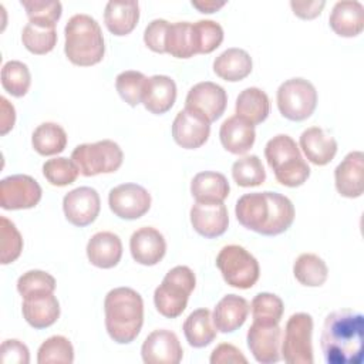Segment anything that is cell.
<instances>
[{
    "label": "cell",
    "instance_id": "cell-1",
    "mask_svg": "<svg viewBox=\"0 0 364 364\" xmlns=\"http://www.w3.org/2000/svg\"><path fill=\"white\" fill-rule=\"evenodd\" d=\"M364 317L361 313L341 309L326 316L320 347L327 364H361Z\"/></svg>",
    "mask_w": 364,
    "mask_h": 364
},
{
    "label": "cell",
    "instance_id": "cell-2",
    "mask_svg": "<svg viewBox=\"0 0 364 364\" xmlns=\"http://www.w3.org/2000/svg\"><path fill=\"white\" fill-rule=\"evenodd\" d=\"M239 223L256 233L276 236L286 232L294 220L291 200L277 192L245 193L235 208Z\"/></svg>",
    "mask_w": 364,
    "mask_h": 364
},
{
    "label": "cell",
    "instance_id": "cell-3",
    "mask_svg": "<svg viewBox=\"0 0 364 364\" xmlns=\"http://www.w3.org/2000/svg\"><path fill=\"white\" fill-rule=\"evenodd\" d=\"M105 328L118 344L134 341L144 323V301L131 287H117L107 293L104 300Z\"/></svg>",
    "mask_w": 364,
    "mask_h": 364
},
{
    "label": "cell",
    "instance_id": "cell-4",
    "mask_svg": "<svg viewBox=\"0 0 364 364\" xmlns=\"http://www.w3.org/2000/svg\"><path fill=\"white\" fill-rule=\"evenodd\" d=\"M64 53L80 67L98 64L105 53L104 36L100 24L88 14H74L64 27Z\"/></svg>",
    "mask_w": 364,
    "mask_h": 364
},
{
    "label": "cell",
    "instance_id": "cell-5",
    "mask_svg": "<svg viewBox=\"0 0 364 364\" xmlns=\"http://www.w3.org/2000/svg\"><path fill=\"white\" fill-rule=\"evenodd\" d=\"M264 156L274 172L276 181L284 186H300L310 176V168L303 159L300 148L296 141L286 134H279L267 141Z\"/></svg>",
    "mask_w": 364,
    "mask_h": 364
},
{
    "label": "cell",
    "instance_id": "cell-6",
    "mask_svg": "<svg viewBox=\"0 0 364 364\" xmlns=\"http://www.w3.org/2000/svg\"><path fill=\"white\" fill-rule=\"evenodd\" d=\"M195 284V273L188 266H175L171 269L154 293V303L159 314L168 318L181 316L186 309Z\"/></svg>",
    "mask_w": 364,
    "mask_h": 364
},
{
    "label": "cell",
    "instance_id": "cell-7",
    "mask_svg": "<svg viewBox=\"0 0 364 364\" xmlns=\"http://www.w3.org/2000/svg\"><path fill=\"white\" fill-rule=\"evenodd\" d=\"M71 159L81 175L95 176L98 173H112L118 171L122 165L124 154L117 142L102 139L75 146Z\"/></svg>",
    "mask_w": 364,
    "mask_h": 364
},
{
    "label": "cell",
    "instance_id": "cell-8",
    "mask_svg": "<svg viewBox=\"0 0 364 364\" xmlns=\"http://www.w3.org/2000/svg\"><path fill=\"white\" fill-rule=\"evenodd\" d=\"M216 266L229 286L243 290L253 287L260 274L256 257L239 245L223 246L216 256Z\"/></svg>",
    "mask_w": 364,
    "mask_h": 364
},
{
    "label": "cell",
    "instance_id": "cell-9",
    "mask_svg": "<svg viewBox=\"0 0 364 364\" xmlns=\"http://www.w3.org/2000/svg\"><path fill=\"white\" fill-rule=\"evenodd\" d=\"M276 100L277 108L284 118L303 121L316 109L317 91L314 85L304 78H290L280 84Z\"/></svg>",
    "mask_w": 364,
    "mask_h": 364
},
{
    "label": "cell",
    "instance_id": "cell-10",
    "mask_svg": "<svg viewBox=\"0 0 364 364\" xmlns=\"http://www.w3.org/2000/svg\"><path fill=\"white\" fill-rule=\"evenodd\" d=\"M313 318L307 313H294L289 317L282 340V358L289 364H311L313 358Z\"/></svg>",
    "mask_w": 364,
    "mask_h": 364
},
{
    "label": "cell",
    "instance_id": "cell-11",
    "mask_svg": "<svg viewBox=\"0 0 364 364\" xmlns=\"http://www.w3.org/2000/svg\"><path fill=\"white\" fill-rule=\"evenodd\" d=\"M228 94L223 87L212 81L195 84L185 100V108L200 115L209 124L219 119L225 112Z\"/></svg>",
    "mask_w": 364,
    "mask_h": 364
},
{
    "label": "cell",
    "instance_id": "cell-12",
    "mask_svg": "<svg viewBox=\"0 0 364 364\" xmlns=\"http://www.w3.org/2000/svg\"><path fill=\"white\" fill-rule=\"evenodd\" d=\"M41 186L30 175H10L0 182V206L6 210L30 209L41 199Z\"/></svg>",
    "mask_w": 364,
    "mask_h": 364
},
{
    "label": "cell",
    "instance_id": "cell-13",
    "mask_svg": "<svg viewBox=\"0 0 364 364\" xmlns=\"http://www.w3.org/2000/svg\"><path fill=\"white\" fill-rule=\"evenodd\" d=\"M108 205L115 216L134 220L149 210L151 195L138 183H121L109 191Z\"/></svg>",
    "mask_w": 364,
    "mask_h": 364
},
{
    "label": "cell",
    "instance_id": "cell-14",
    "mask_svg": "<svg viewBox=\"0 0 364 364\" xmlns=\"http://www.w3.org/2000/svg\"><path fill=\"white\" fill-rule=\"evenodd\" d=\"M101 209L100 195L94 188L80 186L68 193L63 199V210L65 219L78 228L91 225Z\"/></svg>",
    "mask_w": 364,
    "mask_h": 364
},
{
    "label": "cell",
    "instance_id": "cell-15",
    "mask_svg": "<svg viewBox=\"0 0 364 364\" xmlns=\"http://www.w3.org/2000/svg\"><path fill=\"white\" fill-rule=\"evenodd\" d=\"M247 347L257 363L273 364L280 360L282 328L279 324L253 321L246 336Z\"/></svg>",
    "mask_w": 364,
    "mask_h": 364
},
{
    "label": "cell",
    "instance_id": "cell-16",
    "mask_svg": "<svg viewBox=\"0 0 364 364\" xmlns=\"http://www.w3.org/2000/svg\"><path fill=\"white\" fill-rule=\"evenodd\" d=\"M145 364H178L183 350L176 334L166 328H159L148 334L141 347Z\"/></svg>",
    "mask_w": 364,
    "mask_h": 364
},
{
    "label": "cell",
    "instance_id": "cell-17",
    "mask_svg": "<svg viewBox=\"0 0 364 364\" xmlns=\"http://www.w3.org/2000/svg\"><path fill=\"white\" fill-rule=\"evenodd\" d=\"M210 134V124L200 115L182 109L172 122L173 141L185 149H196L202 146Z\"/></svg>",
    "mask_w": 364,
    "mask_h": 364
},
{
    "label": "cell",
    "instance_id": "cell-18",
    "mask_svg": "<svg viewBox=\"0 0 364 364\" xmlns=\"http://www.w3.org/2000/svg\"><path fill=\"white\" fill-rule=\"evenodd\" d=\"M191 223L200 236L208 239L218 237L228 229V209L223 202H195L191 208Z\"/></svg>",
    "mask_w": 364,
    "mask_h": 364
},
{
    "label": "cell",
    "instance_id": "cell-19",
    "mask_svg": "<svg viewBox=\"0 0 364 364\" xmlns=\"http://www.w3.org/2000/svg\"><path fill=\"white\" fill-rule=\"evenodd\" d=\"M21 311L31 327L41 330L57 321L60 317V303L54 291H38L23 297Z\"/></svg>",
    "mask_w": 364,
    "mask_h": 364
},
{
    "label": "cell",
    "instance_id": "cell-20",
    "mask_svg": "<svg viewBox=\"0 0 364 364\" xmlns=\"http://www.w3.org/2000/svg\"><path fill=\"white\" fill-rule=\"evenodd\" d=\"M336 189L341 196L358 198L364 191V154L353 151L334 169Z\"/></svg>",
    "mask_w": 364,
    "mask_h": 364
},
{
    "label": "cell",
    "instance_id": "cell-21",
    "mask_svg": "<svg viewBox=\"0 0 364 364\" xmlns=\"http://www.w3.org/2000/svg\"><path fill=\"white\" fill-rule=\"evenodd\" d=\"M129 250L136 263L154 266L165 256L166 242L159 230L145 226L132 233L129 239Z\"/></svg>",
    "mask_w": 364,
    "mask_h": 364
},
{
    "label": "cell",
    "instance_id": "cell-22",
    "mask_svg": "<svg viewBox=\"0 0 364 364\" xmlns=\"http://www.w3.org/2000/svg\"><path fill=\"white\" fill-rule=\"evenodd\" d=\"M176 100V84L168 75H152L146 78L142 104L144 107L156 115L168 112Z\"/></svg>",
    "mask_w": 364,
    "mask_h": 364
},
{
    "label": "cell",
    "instance_id": "cell-23",
    "mask_svg": "<svg viewBox=\"0 0 364 364\" xmlns=\"http://www.w3.org/2000/svg\"><path fill=\"white\" fill-rule=\"evenodd\" d=\"M331 30L340 37H355L364 28V7L357 0L337 1L328 18Z\"/></svg>",
    "mask_w": 364,
    "mask_h": 364
},
{
    "label": "cell",
    "instance_id": "cell-24",
    "mask_svg": "<svg viewBox=\"0 0 364 364\" xmlns=\"http://www.w3.org/2000/svg\"><path fill=\"white\" fill-rule=\"evenodd\" d=\"M219 138L222 146L235 155L246 154L255 144L256 132L255 125L243 118L233 115L223 121L219 129Z\"/></svg>",
    "mask_w": 364,
    "mask_h": 364
},
{
    "label": "cell",
    "instance_id": "cell-25",
    "mask_svg": "<svg viewBox=\"0 0 364 364\" xmlns=\"http://www.w3.org/2000/svg\"><path fill=\"white\" fill-rule=\"evenodd\" d=\"M300 148L307 161L323 166L333 161L337 152V142L334 136L327 134L320 127H310L300 135Z\"/></svg>",
    "mask_w": 364,
    "mask_h": 364
},
{
    "label": "cell",
    "instance_id": "cell-26",
    "mask_svg": "<svg viewBox=\"0 0 364 364\" xmlns=\"http://www.w3.org/2000/svg\"><path fill=\"white\" fill-rule=\"evenodd\" d=\"M122 256V242L112 232H98L87 243V257L95 267L111 269Z\"/></svg>",
    "mask_w": 364,
    "mask_h": 364
},
{
    "label": "cell",
    "instance_id": "cell-27",
    "mask_svg": "<svg viewBox=\"0 0 364 364\" xmlns=\"http://www.w3.org/2000/svg\"><path fill=\"white\" fill-rule=\"evenodd\" d=\"M249 314V303L237 294H228L216 304L212 320L220 333H233L243 326Z\"/></svg>",
    "mask_w": 364,
    "mask_h": 364
},
{
    "label": "cell",
    "instance_id": "cell-28",
    "mask_svg": "<svg viewBox=\"0 0 364 364\" xmlns=\"http://www.w3.org/2000/svg\"><path fill=\"white\" fill-rule=\"evenodd\" d=\"M252 57L242 48H228L213 61V71L225 81L236 82L246 78L252 73Z\"/></svg>",
    "mask_w": 364,
    "mask_h": 364
},
{
    "label": "cell",
    "instance_id": "cell-29",
    "mask_svg": "<svg viewBox=\"0 0 364 364\" xmlns=\"http://www.w3.org/2000/svg\"><path fill=\"white\" fill-rule=\"evenodd\" d=\"M139 20L138 1H108L104 11V21L107 28L114 36L129 34Z\"/></svg>",
    "mask_w": 364,
    "mask_h": 364
},
{
    "label": "cell",
    "instance_id": "cell-30",
    "mask_svg": "<svg viewBox=\"0 0 364 364\" xmlns=\"http://www.w3.org/2000/svg\"><path fill=\"white\" fill-rule=\"evenodd\" d=\"M230 186L225 175L213 171L199 172L191 182V193L196 202H223Z\"/></svg>",
    "mask_w": 364,
    "mask_h": 364
},
{
    "label": "cell",
    "instance_id": "cell-31",
    "mask_svg": "<svg viewBox=\"0 0 364 364\" xmlns=\"http://www.w3.org/2000/svg\"><path fill=\"white\" fill-rule=\"evenodd\" d=\"M235 112L237 117L257 125L263 122L270 112V101L264 91L257 87L245 88L236 98Z\"/></svg>",
    "mask_w": 364,
    "mask_h": 364
},
{
    "label": "cell",
    "instance_id": "cell-32",
    "mask_svg": "<svg viewBox=\"0 0 364 364\" xmlns=\"http://www.w3.org/2000/svg\"><path fill=\"white\" fill-rule=\"evenodd\" d=\"M183 334L189 346L195 348L209 346L216 338V327L210 310L198 309L192 311L183 323Z\"/></svg>",
    "mask_w": 364,
    "mask_h": 364
},
{
    "label": "cell",
    "instance_id": "cell-33",
    "mask_svg": "<svg viewBox=\"0 0 364 364\" xmlns=\"http://www.w3.org/2000/svg\"><path fill=\"white\" fill-rule=\"evenodd\" d=\"M31 144L36 152L43 156L55 155L64 151L67 145V134L64 128L55 122H43L34 129Z\"/></svg>",
    "mask_w": 364,
    "mask_h": 364
},
{
    "label": "cell",
    "instance_id": "cell-34",
    "mask_svg": "<svg viewBox=\"0 0 364 364\" xmlns=\"http://www.w3.org/2000/svg\"><path fill=\"white\" fill-rule=\"evenodd\" d=\"M165 53L176 58H189L196 54L192 23H169L165 37Z\"/></svg>",
    "mask_w": 364,
    "mask_h": 364
},
{
    "label": "cell",
    "instance_id": "cell-35",
    "mask_svg": "<svg viewBox=\"0 0 364 364\" xmlns=\"http://www.w3.org/2000/svg\"><path fill=\"white\" fill-rule=\"evenodd\" d=\"M293 274L300 284L307 287H318L327 280L328 269L326 262L317 255L303 253L293 264Z\"/></svg>",
    "mask_w": 364,
    "mask_h": 364
},
{
    "label": "cell",
    "instance_id": "cell-36",
    "mask_svg": "<svg viewBox=\"0 0 364 364\" xmlns=\"http://www.w3.org/2000/svg\"><path fill=\"white\" fill-rule=\"evenodd\" d=\"M23 46L33 54L41 55L50 53L57 43L55 27H47L36 23H27L21 33Z\"/></svg>",
    "mask_w": 364,
    "mask_h": 364
},
{
    "label": "cell",
    "instance_id": "cell-37",
    "mask_svg": "<svg viewBox=\"0 0 364 364\" xmlns=\"http://www.w3.org/2000/svg\"><path fill=\"white\" fill-rule=\"evenodd\" d=\"M31 84V74L28 67L17 60L7 61L1 68V85L4 91L13 97H23L27 94Z\"/></svg>",
    "mask_w": 364,
    "mask_h": 364
},
{
    "label": "cell",
    "instance_id": "cell-38",
    "mask_svg": "<svg viewBox=\"0 0 364 364\" xmlns=\"http://www.w3.org/2000/svg\"><path fill=\"white\" fill-rule=\"evenodd\" d=\"M233 181L243 188L259 186L266 179V171L257 155H246L232 165Z\"/></svg>",
    "mask_w": 364,
    "mask_h": 364
},
{
    "label": "cell",
    "instance_id": "cell-39",
    "mask_svg": "<svg viewBox=\"0 0 364 364\" xmlns=\"http://www.w3.org/2000/svg\"><path fill=\"white\" fill-rule=\"evenodd\" d=\"M253 321L263 324H279L283 316V301L273 293H259L250 303Z\"/></svg>",
    "mask_w": 364,
    "mask_h": 364
},
{
    "label": "cell",
    "instance_id": "cell-40",
    "mask_svg": "<svg viewBox=\"0 0 364 364\" xmlns=\"http://www.w3.org/2000/svg\"><path fill=\"white\" fill-rule=\"evenodd\" d=\"M74 361V348L71 341L64 336L48 337L38 348L37 363L38 364H71Z\"/></svg>",
    "mask_w": 364,
    "mask_h": 364
},
{
    "label": "cell",
    "instance_id": "cell-41",
    "mask_svg": "<svg viewBox=\"0 0 364 364\" xmlns=\"http://www.w3.org/2000/svg\"><path fill=\"white\" fill-rule=\"evenodd\" d=\"M30 23L55 27L61 17L63 6L58 0H21Z\"/></svg>",
    "mask_w": 364,
    "mask_h": 364
},
{
    "label": "cell",
    "instance_id": "cell-42",
    "mask_svg": "<svg viewBox=\"0 0 364 364\" xmlns=\"http://www.w3.org/2000/svg\"><path fill=\"white\" fill-rule=\"evenodd\" d=\"M196 54H209L223 41V28L213 20H199L192 23Z\"/></svg>",
    "mask_w": 364,
    "mask_h": 364
},
{
    "label": "cell",
    "instance_id": "cell-43",
    "mask_svg": "<svg viewBox=\"0 0 364 364\" xmlns=\"http://www.w3.org/2000/svg\"><path fill=\"white\" fill-rule=\"evenodd\" d=\"M146 77L134 70L122 71L115 78V88L119 97L131 107H136L142 101Z\"/></svg>",
    "mask_w": 364,
    "mask_h": 364
},
{
    "label": "cell",
    "instance_id": "cell-44",
    "mask_svg": "<svg viewBox=\"0 0 364 364\" xmlns=\"http://www.w3.org/2000/svg\"><path fill=\"white\" fill-rule=\"evenodd\" d=\"M78 173L80 171L71 158L57 156L46 161L43 165L44 178L54 186H67L73 183Z\"/></svg>",
    "mask_w": 364,
    "mask_h": 364
},
{
    "label": "cell",
    "instance_id": "cell-45",
    "mask_svg": "<svg viewBox=\"0 0 364 364\" xmlns=\"http://www.w3.org/2000/svg\"><path fill=\"white\" fill-rule=\"evenodd\" d=\"M0 250L1 264L13 263L23 250V237L16 225L6 216L0 218Z\"/></svg>",
    "mask_w": 364,
    "mask_h": 364
},
{
    "label": "cell",
    "instance_id": "cell-46",
    "mask_svg": "<svg viewBox=\"0 0 364 364\" xmlns=\"http://www.w3.org/2000/svg\"><path fill=\"white\" fill-rule=\"evenodd\" d=\"M17 290L23 297L38 291H54L55 279L43 270H28L18 277Z\"/></svg>",
    "mask_w": 364,
    "mask_h": 364
},
{
    "label": "cell",
    "instance_id": "cell-47",
    "mask_svg": "<svg viewBox=\"0 0 364 364\" xmlns=\"http://www.w3.org/2000/svg\"><path fill=\"white\" fill-rule=\"evenodd\" d=\"M169 27V21L164 18L152 20L144 31V43L155 53H165V37Z\"/></svg>",
    "mask_w": 364,
    "mask_h": 364
},
{
    "label": "cell",
    "instance_id": "cell-48",
    "mask_svg": "<svg viewBox=\"0 0 364 364\" xmlns=\"http://www.w3.org/2000/svg\"><path fill=\"white\" fill-rule=\"evenodd\" d=\"M1 363L4 364H28L30 353L24 343L16 338H9L1 343Z\"/></svg>",
    "mask_w": 364,
    "mask_h": 364
},
{
    "label": "cell",
    "instance_id": "cell-49",
    "mask_svg": "<svg viewBox=\"0 0 364 364\" xmlns=\"http://www.w3.org/2000/svg\"><path fill=\"white\" fill-rule=\"evenodd\" d=\"M210 364H237L247 363V358L242 354V351L229 343H222L216 346L210 354Z\"/></svg>",
    "mask_w": 364,
    "mask_h": 364
},
{
    "label": "cell",
    "instance_id": "cell-50",
    "mask_svg": "<svg viewBox=\"0 0 364 364\" xmlns=\"http://www.w3.org/2000/svg\"><path fill=\"white\" fill-rule=\"evenodd\" d=\"M326 1L324 0H314V1H290V7L293 13L303 18V20H311L321 14V10L324 9Z\"/></svg>",
    "mask_w": 364,
    "mask_h": 364
},
{
    "label": "cell",
    "instance_id": "cell-51",
    "mask_svg": "<svg viewBox=\"0 0 364 364\" xmlns=\"http://www.w3.org/2000/svg\"><path fill=\"white\" fill-rule=\"evenodd\" d=\"M1 101V125H0V134L4 135L7 134L13 127H14V121H16V111L14 107L4 98H0Z\"/></svg>",
    "mask_w": 364,
    "mask_h": 364
},
{
    "label": "cell",
    "instance_id": "cell-52",
    "mask_svg": "<svg viewBox=\"0 0 364 364\" xmlns=\"http://www.w3.org/2000/svg\"><path fill=\"white\" fill-rule=\"evenodd\" d=\"M226 1H216V0H192V6L196 7L200 13H215L220 7H223Z\"/></svg>",
    "mask_w": 364,
    "mask_h": 364
}]
</instances>
